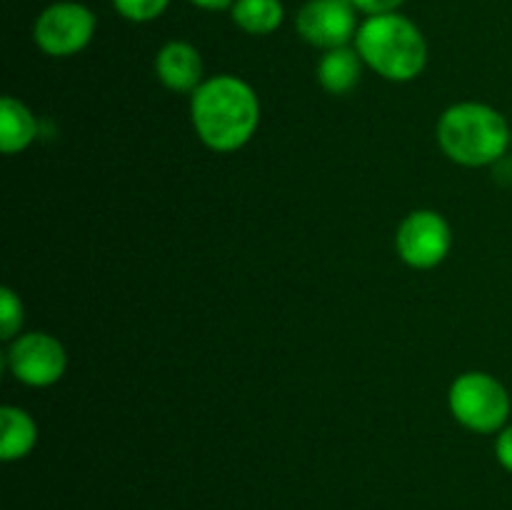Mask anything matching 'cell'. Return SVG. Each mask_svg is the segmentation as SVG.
<instances>
[{"label":"cell","instance_id":"cell-1","mask_svg":"<svg viewBox=\"0 0 512 510\" xmlns=\"http://www.w3.org/2000/svg\"><path fill=\"white\" fill-rule=\"evenodd\" d=\"M190 120L215 153H233L250 143L260 125V100L245 80L215 75L203 80L190 95Z\"/></svg>","mask_w":512,"mask_h":510},{"label":"cell","instance_id":"cell-2","mask_svg":"<svg viewBox=\"0 0 512 510\" xmlns=\"http://www.w3.org/2000/svg\"><path fill=\"white\" fill-rule=\"evenodd\" d=\"M438 143L453 163L483 168L503 160L512 145V130L500 110L485 103H455L440 115Z\"/></svg>","mask_w":512,"mask_h":510},{"label":"cell","instance_id":"cell-3","mask_svg":"<svg viewBox=\"0 0 512 510\" xmlns=\"http://www.w3.org/2000/svg\"><path fill=\"white\" fill-rule=\"evenodd\" d=\"M355 48L370 70L393 83L415 80L428 63L423 33L400 13L368 15L355 35Z\"/></svg>","mask_w":512,"mask_h":510},{"label":"cell","instance_id":"cell-4","mask_svg":"<svg viewBox=\"0 0 512 510\" xmlns=\"http://www.w3.org/2000/svg\"><path fill=\"white\" fill-rule=\"evenodd\" d=\"M453 418L473 433H500L510 418V395L498 378L488 373H463L453 380L448 393Z\"/></svg>","mask_w":512,"mask_h":510},{"label":"cell","instance_id":"cell-5","mask_svg":"<svg viewBox=\"0 0 512 510\" xmlns=\"http://www.w3.org/2000/svg\"><path fill=\"white\" fill-rule=\"evenodd\" d=\"M93 35V10L73 3V0L48 5L33 25L35 45L53 58H68V55L80 53L93 40Z\"/></svg>","mask_w":512,"mask_h":510},{"label":"cell","instance_id":"cell-6","mask_svg":"<svg viewBox=\"0 0 512 510\" xmlns=\"http://www.w3.org/2000/svg\"><path fill=\"white\" fill-rule=\"evenodd\" d=\"M453 245V230L438 210H413L395 233L400 260L415 270H430L443 263Z\"/></svg>","mask_w":512,"mask_h":510},{"label":"cell","instance_id":"cell-7","mask_svg":"<svg viewBox=\"0 0 512 510\" xmlns=\"http://www.w3.org/2000/svg\"><path fill=\"white\" fill-rule=\"evenodd\" d=\"M5 363L15 380L30 388H50L58 383L68 368L63 343L48 333H25L10 340Z\"/></svg>","mask_w":512,"mask_h":510},{"label":"cell","instance_id":"cell-8","mask_svg":"<svg viewBox=\"0 0 512 510\" xmlns=\"http://www.w3.org/2000/svg\"><path fill=\"white\" fill-rule=\"evenodd\" d=\"M295 28L315 48H343L358 35L355 5L350 0H308L295 18Z\"/></svg>","mask_w":512,"mask_h":510},{"label":"cell","instance_id":"cell-9","mask_svg":"<svg viewBox=\"0 0 512 510\" xmlns=\"http://www.w3.org/2000/svg\"><path fill=\"white\" fill-rule=\"evenodd\" d=\"M155 75L173 93H190L203 83V58L198 48L185 40H170L155 55Z\"/></svg>","mask_w":512,"mask_h":510},{"label":"cell","instance_id":"cell-10","mask_svg":"<svg viewBox=\"0 0 512 510\" xmlns=\"http://www.w3.org/2000/svg\"><path fill=\"white\" fill-rule=\"evenodd\" d=\"M360 75H363V58L358 48H348V45L325 50L318 63V83L330 95H348L360 83Z\"/></svg>","mask_w":512,"mask_h":510},{"label":"cell","instance_id":"cell-11","mask_svg":"<svg viewBox=\"0 0 512 510\" xmlns=\"http://www.w3.org/2000/svg\"><path fill=\"white\" fill-rule=\"evenodd\" d=\"M0 430H3V435H0V458L5 463L23 460L38 443L35 420L23 408H15V405L0 408Z\"/></svg>","mask_w":512,"mask_h":510},{"label":"cell","instance_id":"cell-12","mask_svg":"<svg viewBox=\"0 0 512 510\" xmlns=\"http://www.w3.org/2000/svg\"><path fill=\"white\" fill-rule=\"evenodd\" d=\"M38 135V120L25 103L13 95H5L0 103V150L15 155L28 148Z\"/></svg>","mask_w":512,"mask_h":510},{"label":"cell","instance_id":"cell-13","mask_svg":"<svg viewBox=\"0 0 512 510\" xmlns=\"http://www.w3.org/2000/svg\"><path fill=\"white\" fill-rule=\"evenodd\" d=\"M230 13H233L235 25L250 35L275 33L285 18L280 0H235Z\"/></svg>","mask_w":512,"mask_h":510},{"label":"cell","instance_id":"cell-14","mask_svg":"<svg viewBox=\"0 0 512 510\" xmlns=\"http://www.w3.org/2000/svg\"><path fill=\"white\" fill-rule=\"evenodd\" d=\"M23 325V303H20L18 293L5 285L0 290V338L5 343L18 338V330Z\"/></svg>","mask_w":512,"mask_h":510},{"label":"cell","instance_id":"cell-15","mask_svg":"<svg viewBox=\"0 0 512 510\" xmlns=\"http://www.w3.org/2000/svg\"><path fill=\"white\" fill-rule=\"evenodd\" d=\"M168 3L170 0H113L115 10L133 23H150L158 15H163Z\"/></svg>","mask_w":512,"mask_h":510},{"label":"cell","instance_id":"cell-16","mask_svg":"<svg viewBox=\"0 0 512 510\" xmlns=\"http://www.w3.org/2000/svg\"><path fill=\"white\" fill-rule=\"evenodd\" d=\"M495 455H498V463L503 465L508 473H512V425H505L498 433V440H495Z\"/></svg>","mask_w":512,"mask_h":510},{"label":"cell","instance_id":"cell-17","mask_svg":"<svg viewBox=\"0 0 512 510\" xmlns=\"http://www.w3.org/2000/svg\"><path fill=\"white\" fill-rule=\"evenodd\" d=\"M355 5V10H363L368 15H383V13H395L405 0H350Z\"/></svg>","mask_w":512,"mask_h":510},{"label":"cell","instance_id":"cell-18","mask_svg":"<svg viewBox=\"0 0 512 510\" xmlns=\"http://www.w3.org/2000/svg\"><path fill=\"white\" fill-rule=\"evenodd\" d=\"M190 3H195L198 8H205V10H225V8H233L235 0H190Z\"/></svg>","mask_w":512,"mask_h":510}]
</instances>
